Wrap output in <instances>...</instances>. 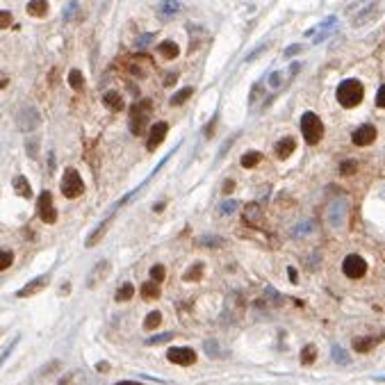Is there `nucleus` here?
Returning <instances> with one entry per match:
<instances>
[{"label":"nucleus","mask_w":385,"mask_h":385,"mask_svg":"<svg viewBox=\"0 0 385 385\" xmlns=\"http://www.w3.org/2000/svg\"><path fill=\"white\" fill-rule=\"evenodd\" d=\"M315 358H317V347H315V344L303 347V351H301V363H303V365H313Z\"/></svg>","instance_id":"cd10ccee"},{"label":"nucleus","mask_w":385,"mask_h":385,"mask_svg":"<svg viewBox=\"0 0 385 385\" xmlns=\"http://www.w3.org/2000/svg\"><path fill=\"white\" fill-rule=\"evenodd\" d=\"M150 69H153V64H150L148 57H135V60H130V64H128V71L137 78H146Z\"/></svg>","instance_id":"f8f14e48"},{"label":"nucleus","mask_w":385,"mask_h":385,"mask_svg":"<svg viewBox=\"0 0 385 385\" xmlns=\"http://www.w3.org/2000/svg\"><path fill=\"white\" fill-rule=\"evenodd\" d=\"M294 148H296V141L294 139H292V137H283L280 141H276L274 153H276V158H278V160H285V158H290V155L294 153Z\"/></svg>","instance_id":"ddd939ff"},{"label":"nucleus","mask_w":385,"mask_h":385,"mask_svg":"<svg viewBox=\"0 0 385 385\" xmlns=\"http://www.w3.org/2000/svg\"><path fill=\"white\" fill-rule=\"evenodd\" d=\"M175 78H178V75H175V73H169V75H167V80H164V85H173V82H175Z\"/></svg>","instance_id":"79ce46f5"},{"label":"nucleus","mask_w":385,"mask_h":385,"mask_svg":"<svg viewBox=\"0 0 385 385\" xmlns=\"http://www.w3.org/2000/svg\"><path fill=\"white\" fill-rule=\"evenodd\" d=\"M201 274H203V265L201 262H196L194 267H189V269L185 271V280H198L201 278Z\"/></svg>","instance_id":"c85d7f7f"},{"label":"nucleus","mask_w":385,"mask_h":385,"mask_svg":"<svg viewBox=\"0 0 385 385\" xmlns=\"http://www.w3.org/2000/svg\"><path fill=\"white\" fill-rule=\"evenodd\" d=\"M153 112V100L150 98H139L137 103L130 107V133L133 135H144L146 123Z\"/></svg>","instance_id":"f257e3e1"},{"label":"nucleus","mask_w":385,"mask_h":385,"mask_svg":"<svg viewBox=\"0 0 385 385\" xmlns=\"http://www.w3.org/2000/svg\"><path fill=\"white\" fill-rule=\"evenodd\" d=\"M5 85H7V80H5V78H0V89H3Z\"/></svg>","instance_id":"8fccbe9b"},{"label":"nucleus","mask_w":385,"mask_h":385,"mask_svg":"<svg viewBox=\"0 0 385 385\" xmlns=\"http://www.w3.org/2000/svg\"><path fill=\"white\" fill-rule=\"evenodd\" d=\"M376 128H374L372 123H365V125H360L358 130H355L353 133V144L355 146H369V144H374V141H376Z\"/></svg>","instance_id":"6e6552de"},{"label":"nucleus","mask_w":385,"mask_h":385,"mask_svg":"<svg viewBox=\"0 0 385 385\" xmlns=\"http://www.w3.org/2000/svg\"><path fill=\"white\" fill-rule=\"evenodd\" d=\"M141 296H144L146 301L158 299V296H160V283H155V280L144 283V285H141Z\"/></svg>","instance_id":"aec40b11"},{"label":"nucleus","mask_w":385,"mask_h":385,"mask_svg":"<svg viewBox=\"0 0 385 385\" xmlns=\"http://www.w3.org/2000/svg\"><path fill=\"white\" fill-rule=\"evenodd\" d=\"M150 41H153V35H144V37H139V39H137V48H146Z\"/></svg>","instance_id":"58836bf2"},{"label":"nucleus","mask_w":385,"mask_h":385,"mask_svg":"<svg viewBox=\"0 0 385 385\" xmlns=\"http://www.w3.org/2000/svg\"><path fill=\"white\" fill-rule=\"evenodd\" d=\"M14 187H16V192L21 194L23 198H30L32 196V187H30V183H28L23 175H16V178H14Z\"/></svg>","instance_id":"4be33fe9"},{"label":"nucleus","mask_w":385,"mask_h":385,"mask_svg":"<svg viewBox=\"0 0 385 385\" xmlns=\"http://www.w3.org/2000/svg\"><path fill=\"white\" fill-rule=\"evenodd\" d=\"M25 9H28V14H30V16L41 18V16H46V14H48V3H46V0H30Z\"/></svg>","instance_id":"6ab92c4d"},{"label":"nucleus","mask_w":385,"mask_h":385,"mask_svg":"<svg viewBox=\"0 0 385 385\" xmlns=\"http://www.w3.org/2000/svg\"><path fill=\"white\" fill-rule=\"evenodd\" d=\"M385 340V335H369V338H355L353 340V351L358 353H369L376 344H381Z\"/></svg>","instance_id":"9b49d317"},{"label":"nucleus","mask_w":385,"mask_h":385,"mask_svg":"<svg viewBox=\"0 0 385 385\" xmlns=\"http://www.w3.org/2000/svg\"><path fill=\"white\" fill-rule=\"evenodd\" d=\"M333 360L335 363H340V365H349L351 363V358L347 355V351H344L342 347H333Z\"/></svg>","instance_id":"c756f323"},{"label":"nucleus","mask_w":385,"mask_h":385,"mask_svg":"<svg viewBox=\"0 0 385 385\" xmlns=\"http://www.w3.org/2000/svg\"><path fill=\"white\" fill-rule=\"evenodd\" d=\"M167 358L169 363L173 365H180V367H189V365L196 363V353H194V349L189 347H173L167 351Z\"/></svg>","instance_id":"423d86ee"},{"label":"nucleus","mask_w":385,"mask_h":385,"mask_svg":"<svg viewBox=\"0 0 385 385\" xmlns=\"http://www.w3.org/2000/svg\"><path fill=\"white\" fill-rule=\"evenodd\" d=\"M169 340H173V333H160V335H153V338L146 340V344L153 347V344H164V342H169Z\"/></svg>","instance_id":"2f4dec72"},{"label":"nucleus","mask_w":385,"mask_h":385,"mask_svg":"<svg viewBox=\"0 0 385 385\" xmlns=\"http://www.w3.org/2000/svg\"><path fill=\"white\" fill-rule=\"evenodd\" d=\"M12 262H14L12 251H3V248H0V271H3V269H7V267L12 265Z\"/></svg>","instance_id":"473e14b6"},{"label":"nucleus","mask_w":385,"mask_h":385,"mask_svg":"<svg viewBox=\"0 0 385 385\" xmlns=\"http://www.w3.org/2000/svg\"><path fill=\"white\" fill-rule=\"evenodd\" d=\"M69 381H71V376H64V378H62V381L57 383V385H69Z\"/></svg>","instance_id":"09e8293b"},{"label":"nucleus","mask_w":385,"mask_h":385,"mask_svg":"<svg viewBox=\"0 0 385 385\" xmlns=\"http://www.w3.org/2000/svg\"><path fill=\"white\" fill-rule=\"evenodd\" d=\"M296 53H301V46H299V43H294V46L287 48V50H285V57H292V55H296Z\"/></svg>","instance_id":"a19ab883"},{"label":"nucleus","mask_w":385,"mask_h":385,"mask_svg":"<svg viewBox=\"0 0 385 385\" xmlns=\"http://www.w3.org/2000/svg\"><path fill=\"white\" fill-rule=\"evenodd\" d=\"M153 210H155V212H162V210H164V203H155Z\"/></svg>","instance_id":"49530a36"},{"label":"nucleus","mask_w":385,"mask_h":385,"mask_svg":"<svg viewBox=\"0 0 385 385\" xmlns=\"http://www.w3.org/2000/svg\"><path fill=\"white\" fill-rule=\"evenodd\" d=\"M260 160H262V153H258V150H251V153H246V155H242V167L244 169H253V167H258L260 164Z\"/></svg>","instance_id":"5701e85b"},{"label":"nucleus","mask_w":385,"mask_h":385,"mask_svg":"<svg viewBox=\"0 0 385 385\" xmlns=\"http://www.w3.org/2000/svg\"><path fill=\"white\" fill-rule=\"evenodd\" d=\"M363 96H365L363 82L353 80V78L344 80L342 85L338 87V100H340V105L347 107V110H351V107H355V105L363 103Z\"/></svg>","instance_id":"f03ea898"},{"label":"nucleus","mask_w":385,"mask_h":385,"mask_svg":"<svg viewBox=\"0 0 385 385\" xmlns=\"http://www.w3.org/2000/svg\"><path fill=\"white\" fill-rule=\"evenodd\" d=\"M169 133V125L164 123V121H158V123L150 128V135H148V141H146V148L148 150H155L160 144L164 141V137H167Z\"/></svg>","instance_id":"1a4fd4ad"},{"label":"nucleus","mask_w":385,"mask_h":385,"mask_svg":"<svg viewBox=\"0 0 385 385\" xmlns=\"http://www.w3.org/2000/svg\"><path fill=\"white\" fill-rule=\"evenodd\" d=\"M376 105L378 107H385V85L378 89V94H376Z\"/></svg>","instance_id":"ea45409f"},{"label":"nucleus","mask_w":385,"mask_h":385,"mask_svg":"<svg viewBox=\"0 0 385 385\" xmlns=\"http://www.w3.org/2000/svg\"><path fill=\"white\" fill-rule=\"evenodd\" d=\"M69 85H71L75 91H82V87H85V78H82V73L78 71V69H73V71L69 73Z\"/></svg>","instance_id":"bb28decb"},{"label":"nucleus","mask_w":385,"mask_h":385,"mask_svg":"<svg viewBox=\"0 0 385 385\" xmlns=\"http://www.w3.org/2000/svg\"><path fill=\"white\" fill-rule=\"evenodd\" d=\"M50 283V276L48 274H43V276H39V278L35 280H30L25 287H21V290L16 292V296H21V299H25V296H32V294H39V292L43 290V287Z\"/></svg>","instance_id":"9d476101"},{"label":"nucleus","mask_w":385,"mask_h":385,"mask_svg":"<svg viewBox=\"0 0 385 385\" xmlns=\"http://www.w3.org/2000/svg\"><path fill=\"white\" fill-rule=\"evenodd\" d=\"M374 12H376V3H372V5H369V7H367V9H365V12H363V16L353 18V25H360V23H365V21H367L369 16H372Z\"/></svg>","instance_id":"72a5a7b5"},{"label":"nucleus","mask_w":385,"mask_h":385,"mask_svg":"<svg viewBox=\"0 0 385 385\" xmlns=\"http://www.w3.org/2000/svg\"><path fill=\"white\" fill-rule=\"evenodd\" d=\"M237 208H240V203H237V201H230V203L226 201V203H221V206H219V212H221V214H233Z\"/></svg>","instance_id":"c9c22d12"},{"label":"nucleus","mask_w":385,"mask_h":385,"mask_svg":"<svg viewBox=\"0 0 385 385\" xmlns=\"http://www.w3.org/2000/svg\"><path fill=\"white\" fill-rule=\"evenodd\" d=\"M244 221L260 226V221H262V208L258 206V203H248V206L244 208Z\"/></svg>","instance_id":"dca6fc26"},{"label":"nucleus","mask_w":385,"mask_h":385,"mask_svg":"<svg viewBox=\"0 0 385 385\" xmlns=\"http://www.w3.org/2000/svg\"><path fill=\"white\" fill-rule=\"evenodd\" d=\"M355 169H358V162H355V160H347V162L340 164V173H344V175L353 173Z\"/></svg>","instance_id":"f704fd0d"},{"label":"nucleus","mask_w":385,"mask_h":385,"mask_svg":"<svg viewBox=\"0 0 385 385\" xmlns=\"http://www.w3.org/2000/svg\"><path fill=\"white\" fill-rule=\"evenodd\" d=\"M164 276H167V269H164L162 265H153V267H150V280L162 283Z\"/></svg>","instance_id":"7c9ffc66"},{"label":"nucleus","mask_w":385,"mask_h":385,"mask_svg":"<svg viewBox=\"0 0 385 385\" xmlns=\"http://www.w3.org/2000/svg\"><path fill=\"white\" fill-rule=\"evenodd\" d=\"M60 187H62V194H64L66 198H78L82 192H85V183H82L80 173H78L75 169H66Z\"/></svg>","instance_id":"20e7f679"},{"label":"nucleus","mask_w":385,"mask_h":385,"mask_svg":"<svg viewBox=\"0 0 385 385\" xmlns=\"http://www.w3.org/2000/svg\"><path fill=\"white\" fill-rule=\"evenodd\" d=\"M269 85L274 87V89H276V87H280L283 85V73H278V71L271 73V75H269Z\"/></svg>","instance_id":"e433bc0d"},{"label":"nucleus","mask_w":385,"mask_h":385,"mask_svg":"<svg viewBox=\"0 0 385 385\" xmlns=\"http://www.w3.org/2000/svg\"><path fill=\"white\" fill-rule=\"evenodd\" d=\"M110 221H112V217H107L105 221H100V223H98V228H96V230L91 233L89 237H87V242H85V246H87V248L96 246V244H98L100 240H103V235L107 233V228H110Z\"/></svg>","instance_id":"4468645a"},{"label":"nucleus","mask_w":385,"mask_h":385,"mask_svg":"<svg viewBox=\"0 0 385 385\" xmlns=\"http://www.w3.org/2000/svg\"><path fill=\"white\" fill-rule=\"evenodd\" d=\"M158 53H160V57H164V60H175L178 53H180V48H178V43L175 41H162L158 46Z\"/></svg>","instance_id":"f3484780"},{"label":"nucleus","mask_w":385,"mask_h":385,"mask_svg":"<svg viewBox=\"0 0 385 385\" xmlns=\"http://www.w3.org/2000/svg\"><path fill=\"white\" fill-rule=\"evenodd\" d=\"M233 187H235V183H233V180H228V183H226V185H223V192H226V194H228V192H230V189H233Z\"/></svg>","instance_id":"c03bdc74"},{"label":"nucleus","mask_w":385,"mask_h":385,"mask_svg":"<svg viewBox=\"0 0 385 385\" xmlns=\"http://www.w3.org/2000/svg\"><path fill=\"white\" fill-rule=\"evenodd\" d=\"M133 294H135L133 283H123V285L116 290V296H114V299L121 303V301H130V299H133Z\"/></svg>","instance_id":"393cba45"},{"label":"nucleus","mask_w":385,"mask_h":385,"mask_svg":"<svg viewBox=\"0 0 385 385\" xmlns=\"http://www.w3.org/2000/svg\"><path fill=\"white\" fill-rule=\"evenodd\" d=\"M342 271L344 276H349V278H363L365 274H367V262L363 260L360 255H347L342 262Z\"/></svg>","instance_id":"39448f33"},{"label":"nucleus","mask_w":385,"mask_h":385,"mask_svg":"<svg viewBox=\"0 0 385 385\" xmlns=\"http://www.w3.org/2000/svg\"><path fill=\"white\" fill-rule=\"evenodd\" d=\"M103 103L107 110H112V112H121L125 107L123 103V98H121V94H116V91H107V94L103 96Z\"/></svg>","instance_id":"2eb2a0df"},{"label":"nucleus","mask_w":385,"mask_h":385,"mask_svg":"<svg viewBox=\"0 0 385 385\" xmlns=\"http://www.w3.org/2000/svg\"><path fill=\"white\" fill-rule=\"evenodd\" d=\"M96 369H98V372H110V365H107V363H98V365H96Z\"/></svg>","instance_id":"37998d69"},{"label":"nucleus","mask_w":385,"mask_h":385,"mask_svg":"<svg viewBox=\"0 0 385 385\" xmlns=\"http://www.w3.org/2000/svg\"><path fill=\"white\" fill-rule=\"evenodd\" d=\"M192 94H194V87H183V89L175 91V94L171 96V100H169V103H171L173 107H175V105H183Z\"/></svg>","instance_id":"b1692460"},{"label":"nucleus","mask_w":385,"mask_h":385,"mask_svg":"<svg viewBox=\"0 0 385 385\" xmlns=\"http://www.w3.org/2000/svg\"><path fill=\"white\" fill-rule=\"evenodd\" d=\"M301 133H303V139L308 141L310 146L321 141V137H324V123H321V119L315 112H305V114L301 116Z\"/></svg>","instance_id":"7ed1b4c3"},{"label":"nucleus","mask_w":385,"mask_h":385,"mask_svg":"<svg viewBox=\"0 0 385 385\" xmlns=\"http://www.w3.org/2000/svg\"><path fill=\"white\" fill-rule=\"evenodd\" d=\"M110 271V262L107 260H103V262H98L96 265V269L91 271V276H89V280H87V287H96V283H98V278H100V274H107Z\"/></svg>","instance_id":"412c9836"},{"label":"nucleus","mask_w":385,"mask_h":385,"mask_svg":"<svg viewBox=\"0 0 385 385\" xmlns=\"http://www.w3.org/2000/svg\"><path fill=\"white\" fill-rule=\"evenodd\" d=\"M116 385H141L137 381H121V383H116Z\"/></svg>","instance_id":"de8ad7c7"},{"label":"nucleus","mask_w":385,"mask_h":385,"mask_svg":"<svg viewBox=\"0 0 385 385\" xmlns=\"http://www.w3.org/2000/svg\"><path fill=\"white\" fill-rule=\"evenodd\" d=\"M160 324H162V315H160L158 310H153V313H148V317H146L144 328H146V330H155Z\"/></svg>","instance_id":"a878e982"},{"label":"nucleus","mask_w":385,"mask_h":385,"mask_svg":"<svg viewBox=\"0 0 385 385\" xmlns=\"http://www.w3.org/2000/svg\"><path fill=\"white\" fill-rule=\"evenodd\" d=\"M7 25H12V14H9V12H0V30H3V28H7Z\"/></svg>","instance_id":"4c0bfd02"},{"label":"nucleus","mask_w":385,"mask_h":385,"mask_svg":"<svg viewBox=\"0 0 385 385\" xmlns=\"http://www.w3.org/2000/svg\"><path fill=\"white\" fill-rule=\"evenodd\" d=\"M37 208H39V217H41L43 223H55L57 221V212H55V206H53L50 192H41Z\"/></svg>","instance_id":"0eeeda50"},{"label":"nucleus","mask_w":385,"mask_h":385,"mask_svg":"<svg viewBox=\"0 0 385 385\" xmlns=\"http://www.w3.org/2000/svg\"><path fill=\"white\" fill-rule=\"evenodd\" d=\"M287 271H290V278H292V283H296V269H294V267H290V269H287Z\"/></svg>","instance_id":"a18cd8bd"},{"label":"nucleus","mask_w":385,"mask_h":385,"mask_svg":"<svg viewBox=\"0 0 385 385\" xmlns=\"http://www.w3.org/2000/svg\"><path fill=\"white\" fill-rule=\"evenodd\" d=\"M178 12H180V3H175V0H162V3L158 5V14L162 18H169Z\"/></svg>","instance_id":"a211bd4d"}]
</instances>
